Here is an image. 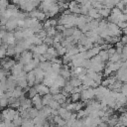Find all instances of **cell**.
Returning a JSON list of instances; mask_svg holds the SVG:
<instances>
[{
    "label": "cell",
    "instance_id": "7c38bea8",
    "mask_svg": "<svg viewBox=\"0 0 127 127\" xmlns=\"http://www.w3.org/2000/svg\"><path fill=\"white\" fill-rule=\"evenodd\" d=\"M77 98H78V94H77V93L73 94V96H72V99H73V100H76Z\"/></svg>",
    "mask_w": 127,
    "mask_h": 127
},
{
    "label": "cell",
    "instance_id": "7a4b0ae2",
    "mask_svg": "<svg viewBox=\"0 0 127 127\" xmlns=\"http://www.w3.org/2000/svg\"><path fill=\"white\" fill-rule=\"evenodd\" d=\"M99 57H100V59H101L102 61H106V60H108V59H109V55H108V53H107L106 51L100 52Z\"/></svg>",
    "mask_w": 127,
    "mask_h": 127
},
{
    "label": "cell",
    "instance_id": "6da1fadb",
    "mask_svg": "<svg viewBox=\"0 0 127 127\" xmlns=\"http://www.w3.org/2000/svg\"><path fill=\"white\" fill-rule=\"evenodd\" d=\"M109 59H110V62H111V63H115V62L119 61V60L121 59V57H120V54H118L117 52H115L113 55H111V56L109 57Z\"/></svg>",
    "mask_w": 127,
    "mask_h": 127
},
{
    "label": "cell",
    "instance_id": "5b68a950",
    "mask_svg": "<svg viewBox=\"0 0 127 127\" xmlns=\"http://www.w3.org/2000/svg\"><path fill=\"white\" fill-rule=\"evenodd\" d=\"M37 52H39L40 54H42V53H45V52H46V47H45V46H41V47H38V49H37Z\"/></svg>",
    "mask_w": 127,
    "mask_h": 127
},
{
    "label": "cell",
    "instance_id": "ba28073f",
    "mask_svg": "<svg viewBox=\"0 0 127 127\" xmlns=\"http://www.w3.org/2000/svg\"><path fill=\"white\" fill-rule=\"evenodd\" d=\"M120 42H121L123 45H126V44H127V35H125L124 37H122Z\"/></svg>",
    "mask_w": 127,
    "mask_h": 127
},
{
    "label": "cell",
    "instance_id": "8992f818",
    "mask_svg": "<svg viewBox=\"0 0 127 127\" xmlns=\"http://www.w3.org/2000/svg\"><path fill=\"white\" fill-rule=\"evenodd\" d=\"M89 27L90 28H96V27H98V22L97 21H92L91 23H90V25H89Z\"/></svg>",
    "mask_w": 127,
    "mask_h": 127
},
{
    "label": "cell",
    "instance_id": "30bf717a",
    "mask_svg": "<svg viewBox=\"0 0 127 127\" xmlns=\"http://www.w3.org/2000/svg\"><path fill=\"white\" fill-rule=\"evenodd\" d=\"M116 52V50H114V49H109L108 51H107V53H108V55H109V57L111 56V55H113L114 53Z\"/></svg>",
    "mask_w": 127,
    "mask_h": 127
},
{
    "label": "cell",
    "instance_id": "9c48e42d",
    "mask_svg": "<svg viewBox=\"0 0 127 127\" xmlns=\"http://www.w3.org/2000/svg\"><path fill=\"white\" fill-rule=\"evenodd\" d=\"M71 83H72V85H79L80 81H78L76 78H73V79H72V81H71Z\"/></svg>",
    "mask_w": 127,
    "mask_h": 127
},
{
    "label": "cell",
    "instance_id": "52a82bcc",
    "mask_svg": "<svg viewBox=\"0 0 127 127\" xmlns=\"http://www.w3.org/2000/svg\"><path fill=\"white\" fill-rule=\"evenodd\" d=\"M109 12H110V10H109V9H105V10H100V13H101V15H103V16H107Z\"/></svg>",
    "mask_w": 127,
    "mask_h": 127
},
{
    "label": "cell",
    "instance_id": "277c9868",
    "mask_svg": "<svg viewBox=\"0 0 127 127\" xmlns=\"http://www.w3.org/2000/svg\"><path fill=\"white\" fill-rule=\"evenodd\" d=\"M116 5H117V8H118V9H120V10H123V9H124V3H123L122 1L117 2Z\"/></svg>",
    "mask_w": 127,
    "mask_h": 127
},
{
    "label": "cell",
    "instance_id": "3957f363",
    "mask_svg": "<svg viewBox=\"0 0 127 127\" xmlns=\"http://www.w3.org/2000/svg\"><path fill=\"white\" fill-rule=\"evenodd\" d=\"M121 91H122V93L124 94V95H126L127 96V83H125V84H122V86H121Z\"/></svg>",
    "mask_w": 127,
    "mask_h": 127
},
{
    "label": "cell",
    "instance_id": "8fae6325",
    "mask_svg": "<svg viewBox=\"0 0 127 127\" xmlns=\"http://www.w3.org/2000/svg\"><path fill=\"white\" fill-rule=\"evenodd\" d=\"M116 47H117V48H121V49H122V48L124 47V45H123L121 42H117V43H116Z\"/></svg>",
    "mask_w": 127,
    "mask_h": 127
}]
</instances>
